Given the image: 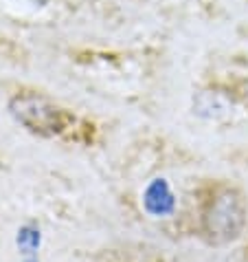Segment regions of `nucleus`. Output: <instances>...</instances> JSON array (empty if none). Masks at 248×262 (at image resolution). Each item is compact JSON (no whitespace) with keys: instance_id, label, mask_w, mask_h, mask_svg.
I'll return each mask as SVG.
<instances>
[{"instance_id":"1","label":"nucleus","mask_w":248,"mask_h":262,"mask_svg":"<svg viewBox=\"0 0 248 262\" xmlns=\"http://www.w3.org/2000/svg\"><path fill=\"white\" fill-rule=\"evenodd\" d=\"M246 209L244 201L235 190H224L211 201L204 216V231L213 243L235 240L244 229Z\"/></svg>"},{"instance_id":"2","label":"nucleus","mask_w":248,"mask_h":262,"mask_svg":"<svg viewBox=\"0 0 248 262\" xmlns=\"http://www.w3.org/2000/svg\"><path fill=\"white\" fill-rule=\"evenodd\" d=\"M9 111L24 128L38 135H55L64 128V113L46 97L27 93L9 101Z\"/></svg>"},{"instance_id":"3","label":"nucleus","mask_w":248,"mask_h":262,"mask_svg":"<svg viewBox=\"0 0 248 262\" xmlns=\"http://www.w3.org/2000/svg\"><path fill=\"white\" fill-rule=\"evenodd\" d=\"M143 205L152 216H169L176 207V199L165 179H154L143 194Z\"/></svg>"},{"instance_id":"4","label":"nucleus","mask_w":248,"mask_h":262,"mask_svg":"<svg viewBox=\"0 0 248 262\" xmlns=\"http://www.w3.org/2000/svg\"><path fill=\"white\" fill-rule=\"evenodd\" d=\"M40 243H42L40 229L33 227V225H24V227L18 231V249H20V253H24V256H33V253L38 251Z\"/></svg>"},{"instance_id":"5","label":"nucleus","mask_w":248,"mask_h":262,"mask_svg":"<svg viewBox=\"0 0 248 262\" xmlns=\"http://www.w3.org/2000/svg\"><path fill=\"white\" fill-rule=\"evenodd\" d=\"M27 262H35V260H27Z\"/></svg>"}]
</instances>
